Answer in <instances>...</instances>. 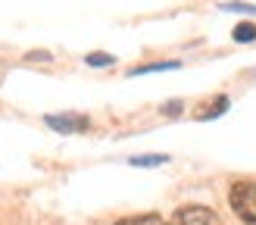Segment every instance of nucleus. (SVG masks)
Masks as SVG:
<instances>
[{
    "instance_id": "nucleus-5",
    "label": "nucleus",
    "mask_w": 256,
    "mask_h": 225,
    "mask_svg": "<svg viewBox=\"0 0 256 225\" xmlns=\"http://www.w3.org/2000/svg\"><path fill=\"white\" fill-rule=\"evenodd\" d=\"M128 162H132V166H138V169H153V166L169 162V156H166V154H144V156H132Z\"/></svg>"
},
{
    "instance_id": "nucleus-4",
    "label": "nucleus",
    "mask_w": 256,
    "mask_h": 225,
    "mask_svg": "<svg viewBox=\"0 0 256 225\" xmlns=\"http://www.w3.org/2000/svg\"><path fill=\"white\" fill-rule=\"evenodd\" d=\"M182 62L178 60H162V62H147V66H134V69H128V75H150V72H166V69H178Z\"/></svg>"
},
{
    "instance_id": "nucleus-2",
    "label": "nucleus",
    "mask_w": 256,
    "mask_h": 225,
    "mask_svg": "<svg viewBox=\"0 0 256 225\" xmlns=\"http://www.w3.org/2000/svg\"><path fill=\"white\" fill-rule=\"evenodd\" d=\"M169 225H225L210 206H182V210H175L172 212V219Z\"/></svg>"
},
{
    "instance_id": "nucleus-6",
    "label": "nucleus",
    "mask_w": 256,
    "mask_h": 225,
    "mask_svg": "<svg viewBox=\"0 0 256 225\" xmlns=\"http://www.w3.org/2000/svg\"><path fill=\"white\" fill-rule=\"evenodd\" d=\"M112 225H169L166 219H160L156 212H144V216H128V219H119Z\"/></svg>"
},
{
    "instance_id": "nucleus-3",
    "label": "nucleus",
    "mask_w": 256,
    "mask_h": 225,
    "mask_svg": "<svg viewBox=\"0 0 256 225\" xmlns=\"http://www.w3.org/2000/svg\"><path fill=\"white\" fill-rule=\"evenodd\" d=\"M44 122L50 125L54 132L60 134H78V132H88L91 128V119L82 116V112H50V116H44Z\"/></svg>"
},
{
    "instance_id": "nucleus-9",
    "label": "nucleus",
    "mask_w": 256,
    "mask_h": 225,
    "mask_svg": "<svg viewBox=\"0 0 256 225\" xmlns=\"http://www.w3.org/2000/svg\"><path fill=\"white\" fill-rule=\"evenodd\" d=\"M84 62H88V66H94V69H104V66H112L116 60H112L110 54H88Z\"/></svg>"
},
{
    "instance_id": "nucleus-10",
    "label": "nucleus",
    "mask_w": 256,
    "mask_h": 225,
    "mask_svg": "<svg viewBox=\"0 0 256 225\" xmlns=\"http://www.w3.org/2000/svg\"><path fill=\"white\" fill-rule=\"evenodd\" d=\"M225 10H238V12H256V6H247V4H225Z\"/></svg>"
},
{
    "instance_id": "nucleus-1",
    "label": "nucleus",
    "mask_w": 256,
    "mask_h": 225,
    "mask_svg": "<svg viewBox=\"0 0 256 225\" xmlns=\"http://www.w3.org/2000/svg\"><path fill=\"white\" fill-rule=\"evenodd\" d=\"M228 204L240 225H256V182H234L228 191Z\"/></svg>"
},
{
    "instance_id": "nucleus-7",
    "label": "nucleus",
    "mask_w": 256,
    "mask_h": 225,
    "mask_svg": "<svg viewBox=\"0 0 256 225\" xmlns=\"http://www.w3.org/2000/svg\"><path fill=\"white\" fill-rule=\"evenodd\" d=\"M228 106H232V100H228V97L222 94V97H216V104H212V106H203V110L197 112V119H212V116H222V112H225Z\"/></svg>"
},
{
    "instance_id": "nucleus-8",
    "label": "nucleus",
    "mask_w": 256,
    "mask_h": 225,
    "mask_svg": "<svg viewBox=\"0 0 256 225\" xmlns=\"http://www.w3.org/2000/svg\"><path fill=\"white\" fill-rule=\"evenodd\" d=\"M232 34H234L238 44H250V41H256V25L253 22H238Z\"/></svg>"
},
{
    "instance_id": "nucleus-11",
    "label": "nucleus",
    "mask_w": 256,
    "mask_h": 225,
    "mask_svg": "<svg viewBox=\"0 0 256 225\" xmlns=\"http://www.w3.org/2000/svg\"><path fill=\"white\" fill-rule=\"evenodd\" d=\"M175 110H182V100H172V104L162 106V112H169V116H175Z\"/></svg>"
}]
</instances>
